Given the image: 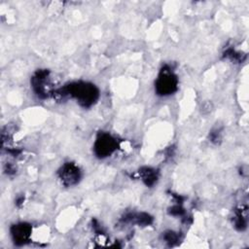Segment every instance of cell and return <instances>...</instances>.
Instances as JSON below:
<instances>
[{
  "mask_svg": "<svg viewBox=\"0 0 249 249\" xmlns=\"http://www.w3.org/2000/svg\"><path fill=\"white\" fill-rule=\"evenodd\" d=\"M11 233L14 242L18 245H22L29 241L31 234V227L25 223L15 225L11 229Z\"/></svg>",
  "mask_w": 249,
  "mask_h": 249,
  "instance_id": "8992f818",
  "label": "cell"
},
{
  "mask_svg": "<svg viewBox=\"0 0 249 249\" xmlns=\"http://www.w3.org/2000/svg\"><path fill=\"white\" fill-rule=\"evenodd\" d=\"M140 174H141L142 180L148 186L153 185L157 181V178H158L157 171L153 168H150V167H146V168H144V170H141Z\"/></svg>",
  "mask_w": 249,
  "mask_h": 249,
  "instance_id": "52a82bcc",
  "label": "cell"
},
{
  "mask_svg": "<svg viewBox=\"0 0 249 249\" xmlns=\"http://www.w3.org/2000/svg\"><path fill=\"white\" fill-rule=\"evenodd\" d=\"M177 89V78L170 70L165 66L161 69L159 78L156 82V90L160 95H167L174 92Z\"/></svg>",
  "mask_w": 249,
  "mask_h": 249,
  "instance_id": "7a4b0ae2",
  "label": "cell"
},
{
  "mask_svg": "<svg viewBox=\"0 0 249 249\" xmlns=\"http://www.w3.org/2000/svg\"><path fill=\"white\" fill-rule=\"evenodd\" d=\"M163 239L165 240V242H167L169 245H173L174 243H176L179 239L178 237V234L174 231H168L166 232H164L163 234Z\"/></svg>",
  "mask_w": 249,
  "mask_h": 249,
  "instance_id": "ba28073f",
  "label": "cell"
},
{
  "mask_svg": "<svg viewBox=\"0 0 249 249\" xmlns=\"http://www.w3.org/2000/svg\"><path fill=\"white\" fill-rule=\"evenodd\" d=\"M59 177L66 186L76 184L80 179V170L74 163H65L59 170Z\"/></svg>",
  "mask_w": 249,
  "mask_h": 249,
  "instance_id": "5b68a950",
  "label": "cell"
},
{
  "mask_svg": "<svg viewBox=\"0 0 249 249\" xmlns=\"http://www.w3.org/2000/svg\"><path fill=\"white\" fill-rule=\"evenodd\" d=\"M116 147L117 142L110 134L101 133L94 143V152L98 157L104 158L111 155L115 151Z\"/></svg>",
  "mask_w": 249,
  "mask_h": 249,
  "instance_id": "3957f363",
  "label": "cell"
},
{
  "mask_svg": "<svg viewBox=\"0 0 249 249\" xmlns=\"http://www.w3.org/2000/svg\"><path fill=\"white\" fill-rule=\"evenodd\" d=\"M32 86L36 93L40 96H48L50 92V83L48 81V71L40 70L32 78Z\"/></svg>",
  "mask_w": 249,
  "mask_h": 249,
  "instance_id": "277c9868",
  "label": "cell"
},
{
  "mask_svg": "<svg viewBox=\"0 0 249 249\" xmlns=\"http://www.w3.org/2000/svg\"><path fill=\"white\" fill-rule=\"evenodd\" d=\"M63 89L66 95L74 96L78 102L85 107L92 105L98 96L97 89L88 83H75L67 86Z\"/></svg>",
  "mask_w": 249,
  "mask_h": 249,
  "instance_id": "6da1fadb",
  "label": "cell"
}]
</instances>
